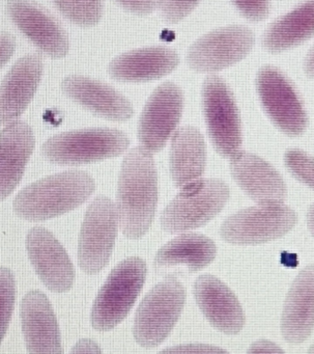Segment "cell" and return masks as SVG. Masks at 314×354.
Wrapping results in <instances>:
<instances>
[{"instance_id":"cell-13","label":"cell","mask_w":314,"mask_h":354,"mask_svg":"<svg viewBox=\"0 0 314 354\" xmlns=\"http://www.w3.org/2000/svg\"><path fill=\"white\" fill-rule=\"evenodd\" d=\"M30 262L41 281L51 291H69L75 281V269L63 246L45 227H35L26 237Z\"/></svg>"},{"instance_id":"cell-10","label":"cell","mask_w":314,"mask_h":354,"mask_svg":"<svg viewBox=\"0 0 314 354\" xmlns=\"http://www.w3.org/2000/svg\"><path fill=\"white\" fill-rule=\"evenodd\" d=\"M253 44V32L246 26L233 24L200 37L188 49L186 59L197 71H219L243 59Z\"/></svg>"},{"instance_id":"cell-8","label":"cell","mask_w":314,"mask_h":354,"mask_svg":"<svg viewBox=\"0 0 314 354\" xmlns=\"http://www.w3.org/2000/svg\"><path fill=\"white\" fill-rule=\"evenodd\" d=\"M202 105L208 134L217 151L230 158L242 152L239 111L233 93L222 78L210 75L204 80Z\"/></svg>"},{"instance_id":"cell-38","label":"cell","mask_w":314,"mask_h":354,"mask_svg":"<svg viewBox=\"0 0 314 354\" xmlns=\"http://www.w3.org/2000/svg\"><path fill=\"white\" fill-rule=\"evenodd\" d=\"M308 354H314V344L309 348V351H308Z\"/></svg>"},{"instance_id":"cell-24","label":"cell","mask_w":314,"mask_h":354,"mask_svg":"<svg viewBox=\"0 0 314 354\" xmlns=\"http://www.w3.org/2000/svg\"><path fill=\"white\" fill-rule=\"evenodd\" d=\"M216 252L214 241L206 236L181 234L159 250L155 263L159 270L186 266L190 272H195L208 266Z\"/></svg>"},{"instance_id":"cell-33","label":"cell","mask_w":314,"mask_h":354,"mask_svg":"<svg viewBox=\"0 0 314 354\" xmlns=\"http://www.w3.org/2000/svg\"><path fill=\"white\" fill-rule=\"evenodd\" d=\"M119 5L136 13H150L153 10L158 7V1H150V0H124L119 1Z\"/></svg>"},{"instance_id":"cell-30","label":"cell","mask_w":314,"mask_h":354,"mask_svg":"<svg viewBox=\"0 0 314 354\" xmlns=\"http://www.w3.org/2000/svg\"><path fill=\"white\" fill-rule=\"evenodd\" d=\"M159 354H230L222 348L204 344H188L166 348Z\"/></svg>"},{"instance_id":"cell-17","label":"cell","mask_w":314,"mask_h":354,"mask_svg":"<svg viewBox=\"0 0 314 354\" xmlns=\"http://www.w3.org/2000/svg\"><path fill=\"white\" fill-rule=\"evenodd\" d=\"M230 171L242 189L259 206L284 202V181L276 169L260 157L242 151L231 158Z\"/></svg>"},{"instance_id":"cell-22","label":"cell","mask_w":314,"mask_h":354,"mask_svg":"<svg viewBox=\"0 0 314 354\" xmlns=\"http://www.w3.org/2000/svg\"><path fill=\"white\" fill-rule=\"evenodd\" d=\"M179 63V55L170 47H142L115 57L108 70L117 80H146L170 73Z\"/></svg>"},{"instance_id":"cell-32","label":"cell","mask_w":314,"mask_h":354,"mask_svg":"<svg viewBox=\"0 0 314 354\" xmlns=\"http://www.w3.org/2000/svg\"><path fill=\"white\" fill-rule=\"evenodd\" d=\"M16 47V41L13 35L8 32H3L0 35V57H1V66L5 65L10 57L14 53Z\"/></svg>"},{"instance_id":"cell-18","label":"cell","mask_w":314,"mask_h":354,"mask_svg":"<svg viewBox=\"0 0 314 354\" xmlns=\"http://www.w3.org/2000/svg\"><path fill=\"white\" fill-rule=\"evenodd\" d=\"M43 70L40 53H30L20 57L1 82L0 119L3 125L17 121L32 100Z\"/></svg>"},{"instance_id":"cell-3","label":"cell","mask_w":314,"mask_h":354,"mask_svg":"<svg viewBox=\"0 0 314 354\" xmlns=\"http://www.w3.org/2000/svg\"><path fill=\"white\" fill-rule=\"evenodd\" d=\"M146 277V262L137 257L126 259L111 271L92 306L95 329L110 330L127 317L144 287Z\"/></svg>"},{"instance_id":"cell-34","label":"cell","mask_w":314,"mask_h":354,"mask_svg":"<svg viewBox=\"0 0 314 354\" xmlns=\"http://www.w3.org/2000/svg\"><path fill=\"white\" fill-rule=\"evenodd\" d=\"M247 354H284L280 347L268 339H259L252 344Z\"/></svg>"},{"instance_id":"cell-19","label":"cell","mask_w":314,"mask_h":354,"mask_svg":"<svg viewBox=\"0 0 314 354\" xmlns=\"http://www.w3.org/2000/svg\"><path fill=\"white\" fill-rule=\"evenodd\" d=\"M314 328V265L297 274L289 289L281 318V331L287 342L305 341Z\"/></svg>"},{"instance_id":"cell-26","label":"cell","mask_w":314,"mask_h":354,"mask_svg":"<svg viewBox=\"0 0 314 354\" xmlns=\"http://www.w3.org/2000/svg\"><path fill=\"white\" fill-rule=\"evenodd\" d=\"M59 11L76 24L92 26L100 20L104 12L103 1H55Z\"/></svg>"},{"instance_id":"cell-12","label":"cell","mask_w":314,"mask_h":354,"mask_svg":"<svg viewBox=\"0 0 314 354\" xmlns=\"http://www.w3.org/2000/svg\"><path fill=\"white\" fill-rule=\"evenodd\" d=\"M258 94L264 111L285 133L299 136L307 126V115L295 88L281 72L264 67L258 73Z\"/></svg>"},{"instance_id":"cell-6","label":"cell","mask_w":314,"mask_h":354,"mask_svg":"<svg viewBox=\"0 0 314 354\" xmlns=\"http://www.w3.org/2000/svg\"><path fill=\"white\" fill-rule=\"evenodd\" d=\"M129 145V138L121 130L86 128L51 136L43 145L42 153L53 162L78 165L117 156Z\"/></svg>"},{"instance_id":"cell-1","label":"cell","mask_w":314,"mask_h":354,"mask_svg":"<svg viewBox=\"0 0 314 354\" xmlns=\"http://www.w3.org/2000/svg\"><path fill=\"white\" fill-rule=\"evenodd\" d=\"M158 201V176L152 153L142 147L124 158L117 184L119 227L130 239L142 237L150 229Z\"/></svg>"},{"instance_id":"cell-7","label":"cell","mask_w":314,"mask_h":354,"mask_svg":"<svg viewBox=\"0 0 314 354\" xmlns=\"http://www.w3.org/2000/svg\"><path fill=\"white\" fill-rule=\"evenodd\" d=\"M112 200L98 196L88 207L78 242V262L88 274L100 272L110 259L119 227Z\"/></svg>"},{"instance_id":"cell-11","label":"cell","mask_w":314,"mask_h":354,"mask_svg":"<svg viewBox=\"0 0 314 354\" xmlns=\"http://www.w3.org/2000/svg\"><path fill=\"white\" fill-rule=\"evenodd\" d=\"M184 94L175 82H165L150 95L138 122L142 148L158 152L173 136L183 113Z\"/></svg>"},{"instance_id":"cell-16","label":"cell","mask_w":314,"mask_h":354,"mask_svg":"<svg viewBox=\"0 0 314 354\" xmlns=\"http://www.w3.org/2000/svg\"><path fill=\"white\" fill-rule=\"evenodd\" d=\"M194 297L213 326L226 335H237L245 324V315L235 294L210 274L200 275L194 283Z\"/></svg>"},{"instance_id":"cell-31","label":"cell","mask_w":314,"mask_h":354,"mask_svg":"<svg viewBox=\"0 0 314 354\" xmlns=\"http://www.w3.org/2000/svg\"><path fill=\"white\" fill-rule=\"evenodd\" d=\"M237 9L251 20L264 19L270 11V5L266 1H235Z\"/></svg>"},{"instance_id":"cell-28","label":"cell","mask_w":314,"mask_h":354,"mask_svg":"<svg viewBox=\"0 0 314 354\" xmlns=\"http://www.w3.org/2000/svg\"><path fill=\"white\" fill-rule=\"evenodd\" d=\"M285 165L300 181L314 189V158L300 150L287 151Z\"/></svg>"},{"instance_id":"cell-14","label":"cell","mask_w":314,"mask_h":354,"mask_svg":"<svg viewBox=\"0 0 314 354\" xmlns=\"http://www.w3.org/2000/svg\"><path fill=\"white\" fill-rule=\"evenodd\" d=\"M8 12L18 28L43 51L61 57L69 50V36L63 24L46 8L32 1H9Z\"/></svg>"},{"instance_id":"cell-27","label":"cell","mask_w":314,"mask_h":354,"mask_svg":"<svg viewBox=\"0 0 314 354\" xmlns=\"http://www.w3.org/2000/svg\"><path fill=\"white\" fill-rule=\"evenodd\" d=\"M0 318H1V339L5 337L13 315L14 304H15L16 287L15 279L11 271L7 268L1 269L0 272Z\"/></svg>"},{"instance_id":"cell-25","label":"cell","mask_w":314,"mask_h":354,"mask_svg":"<svg viewBox=\"0 0 314 354\" xmlns=\"http://www.w3.org/2000/svg\"><path fill=\"white\" fill-rule=\"evenodd\" d=\"M314 35V1L304 3L272 24L264 37V45L272 53L285 50Z\"/></svg>"},{"instance_id":"cell-9","label":"cell","mask_w":314,"mask_h":354,"mask_svg":"<svg viewBox=\"0 0 314 354\" xmlns=\"http://www.w3.org/2000/svg\"><path fill=\"white\" fill-rule=\"evenodd\" d=\"M297 223L295 213L284 205L244 209L225 219L221 237L229 243L253 245L278 239Z\"/></svg>"},{"instance_id":"cell-21","label":"cell","mask_w":314,"mask_h":354,"mask_svg":"<svg viewBox=\"0 0 314 354\" xmlns=\"http://www.w3.org/2000/svg\"><path fill=\"white\" fill-rule=\"evenodd\" d=\"M66 94L80 104L108 119L124 121L133 115L131 102L112 86L82 75H70L61 82Z\"/></svg>"},{"instance_id":"cell-35","label":"cell","mask_w":314,"mask_h":354,"mask_svg":"<svg viewBox=\"0 0 314 354\" xmlns=\"http://www.w3.org/2000/svg\"><path fill=\"white\" fill-rule=\"evenodd\" d=\"M70 354H102L96 342L90 339H82L72 348Z\"/></svg>"},{"instance_id":"cell-2","label":"cell","mask_w":314,"mask_h":354,"mask_svg":"<svg viewBox=\"0 0 314 354\" xmlns=\"http://www.w3.org/2000/svg\"><path fill=\"white\" fill-rule=\"evenodd\" d=\"M95 188V180L86 171H61L26 186L16 196L13 208L28 221H45L75 209L88 200Z\"/></svg>"},{"instance_id":"cell-15","label":"cell","mask_w":314,"mask_h":354,"mask_svg":"<svg viewBox=\"0 0 314 354\" xmlns=\"http://www.w3.org/2000/svg\"><path fill=\"white\" fill-rule=\"evenodd\" d=\"M22 329L30 354H63L57 317L47 296L30 292L22 300Z\"/></svg>"},{"instance_id":"cell-23","label":"cell","mask_w":314,"mask_h":354,"mask_svg":"<svg viewBox=\"0 0 314 354\" xmlns=\"http://www.w3.org/2000/svg\"><path fill=\"white\" fill-rule=\"evenodd\" d=\"M206 160V142L202 132L190 125L175 130L169 154L170 174L175 185L185 188L202 180Z\"/></svg>"},{"instance_id":"cell-29","label":"cell","mask_w":314,"mask_h":354,"mask_svg":"<svg viewBox=\"0 0 314 354\" xmlns=\"http://www.w3.org/2000/svg\"><path fill=\"white\" fill-rule=\"evenodd\" d=\"M198 1H158L163 18L168 22H177L192 11Z\"/></svg>"},{"instance_id":"cell-20","label":"cell","mask_w":314,"mask_h":354,"mask_svg":"<svg viewBox=\"0 0 314 354\" xmlns=\"http://www.w3.org/2000/svg\"><path fill=\"white\" fill-rule=\"evenodd\" d=\"M35 148V136L26 122L8 124L0 133V190L1 198L17 186Z\"/></svg>"},{"instance_id":"cell-4","label":"cell","mask_w":314,"mask_h":354,"mask_svg":"<svg viewBox=\"0 0 314 354\" xmlns=\"http://www.w3.org/2000/svg\"><path fill=\"white\" fill-rule=\"evenodd\" d=\"M229 198V188L220 179H204L181 188L161 214L168 233H181L202 227L216 216Z\"/></svg>"},{"instance_id":"cell-5","label":"cell","mask_w":314,"mask_h":354,"mask_svg":"<svg viewBox=\"0 0 314 354\" xmlns=\"http://www.w3.org/2000/svg\"><path fill=\"white\" fill-rule=\"evenodd\" d=\"M186 290L177 279L169 277L155 286L138 306L134 320V337L146 348L162 343L181 316Z\"/></svg>"},{"instance_id":"cell-36","label":"cell","mask_w":314,"mask_h":354,"mask_svg":"<svg viewBox=\"0 0 314 354\" xmlns=\"http://www.w3.org/2000/svg\"><path fill=\"white\" fill-rule=\"evenodd\" d=\"M306 72L308 75L314 77V47L310 51L309 55H307L305 64Z\"/></svg>"},{"instance_id":"cell-37","label":"cell","mask_w":314,"mask_h":354,"mask_svg":"<svg viewBox=\"0 0 314 354\" xmlns=\"http://www.w3.org/2000/svg\"><path fill=\"white\" fill-rule=\"evenodd\" d=\"M307 221L310 232H311L312 236L314 237V204L308 210Z\"/></svg>"}]
</instances>
